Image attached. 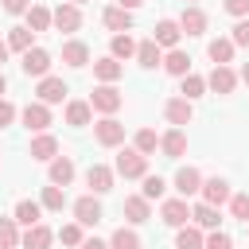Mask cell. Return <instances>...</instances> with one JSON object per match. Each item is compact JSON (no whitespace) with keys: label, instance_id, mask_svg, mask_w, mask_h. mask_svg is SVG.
Returning <instances> with one entry per match:
<instances>
[{"label":"cell","instance_id":"35","mask_svg":"<svg viewBox=\"0 0 249 249\" xmlns=\"http://www.w3.org/2000/svg\"><path fill=\"white\" fill-rule=\"evenodd\" d=\"M31 27H12L8 31V51H31Z\"/></svg>","mask_w":249,"mask_h":249},{"label":"cell","instance_id":"20","mask_svg":"<svg viewBox=\"0 0 249 249\" xmlns=\"http://www.w3.org/2000/svg\"><path fill=\"white\" fill-rule=\"evenodd\" d=\"M101 23L109 27V31H117V35H124L128 27H132V12H124V8H105V16H101Z\"/></svg>","mask_w":249,"mask_h":249},{"label":"cell","instance_id":"10","mask_svg":"<svg viewBox=\"0 0 249 249\" xmlns=\"http://www.w3.org/2000/svg\"><path fill=\"white\" fill-rule=\"evenodd\" d=\"M198 191H202V202H210V206L230 202V183H226V179H218V175H214V179H202V187H198Z\"/></svg>","mask_w":249,"mask_h":249},{"label":"cell","instance_id":"41","mask_svg":"<svg viewBox=\"0 0 249 249\" xmlns=\"http://www.w3.org/2000/svg\"><path fill=\"white\" fill-rule=\"evenodd\" d=\"M230 214L249 222V195H230Z\"/></svg>","mask_w":249,"mask_h":249},{"label":"cell","instance_id":"28","mask_svg":"<svg viewBox=\"0 0 249 249\" xmlns=\"http://www.w3.org/2000/svg\"><path fill=\"white\" fill-rule=\"evenodd\" d=\"M89 117H93L89 101H70V105H66V124H74V128H86V124H89Z\"/></svg>","mask_w":249,"mask_h":249},{"label":"cell","instance_id":"7","mask_svg":"<svg viewBox=\"0 0 249 249\" xmlns=\"http://www.w3.org/2000/svg\"><path fill=\"white\" fill-rule=\"evenodd\" d=\"M23 124L31 128V132H47V124H51V109L43 105V101H31V105H23Z\"/></svg>","mask_w":249,"mask_h":249},{"label":"cell","instance_id":"23","mask_svg":"<svg viewBox=\"0 0 249 249\" xmlns=\"http://www.w3.org/2000/svg\"><path fill=\"white\" fill-rule=\"evenodd\" d=\"M136 62L144 70H156V66H163V54H160V47L152 39H144V43H136Z\"/></svg>","mask_w":249,"mask_h":249},{"label":"cell","instance_id":"40","mask_svg":"<svg viewBox=\"0 0 249 249\" xmlns=\"http://www.w3.org/2000/svg\"><path fill=\"white\" fill-rule=\"evenodd\" d=\"M163 191H167V183L160 179V175H144V198L152 202V198H163Z\"/></svg>","mask_w":249,"mask_h":249},{"label":"cell","instance_id":"45","mask_svg":"<svg viewBox=\"0 0 249 249\" xmlns=\"http://www.w3.org/2000/svg\"><path fill=\"white\" fill-rule=\"evenodd\" d=\"M0 8H4L8 16H23V12L31 8V0H0Z\"/></svg>","mask_w":249,"mask_h":249},{"label":"cell","instance_id":"21","mask_svg":"<svg viewBox=\"0 0 249 249\" xmlns=\"http://www.w3.org/2000/svg\"><path fill=\"white\" fill-rule=\"evenodd\" d=\"M51 241H54V233H51L43 222H39V226H31V230L19 237V245H23V249H51Z\"/></svg>","mask_w":249,"mask_h":249},{"label":"cell","instance_id":"9","mask_svg":"<svg viewBox=\"0 0 249 249\" xmlns=\"http://www.w3.org/2000/svg\"><path fill=\"white\" fill-rule=\"evenodd\" d=\"M51 23H54L58 31H78V27H82V12H78L74 4H58V8L51 12Z\"/></svg>","mask_w":249,"mask_h":249},{"label":"cell","instance_id":"44","mask_svg":"<svg viewBox=\"0 0 249 249\" xmlns=\"http://www.w3.org/2000/svg\"><path fill=\"white\" fill-rule=\"evenodd\" d=\"M230 43H233V47H249V19H237V27H233Z\"/></svg>","mask_w":249,"mask_h":249},{"label":"cell","instance_id":"50","mask_svg":"<svg viewBox=\"0 0 249 249\" xmlns=\"http://www.w3.org/2000/svg\"><path fill=\"white\" fill-rule=\"evenodd\" d=\"M241 82H245V86H249V62H245V66H241Z\"/></svg>","mask_w":249,"mask_h":249},{"label":"cell","instance_id":"34","mask_svg":"<svg viewBox=\"0 0 249 249\" xmlns=\"http://www.w3.org/2000/svg\"><path fill=\"white\" fill-rule=\"evenodd\" d=\"M109 249H140V237H136V230H113V237H109Z\"/></svg>","mask_w":249,"mask_h":249},{"label":"cell","instance_id":"31","mask_svg":"<svg viewBox=\"0 0 249 249\" xmlns=\"http://www.w3.org/2000/svg\"><path fill=\"white\" fill-rule=\"evenodd\" d=\"M23 16H27V27H31V31H47V27H51V12H47L43 4H31Z\"/></svg>","mask_w":249,"mask_h":249},{"label":"cell","instance_id":"24","mask_svg":"<svg viewBox=\"0 0 249 249\" xmlns=\"http://www.w3.org/2000/svg\"><path fill=\"white\" fill-rule=\"evenodd\" d=\"M163 70H167V74H175V78L191 74V54H187V51H179V47H175V51H167V54H163Z\"/></svg>","mask_w":249,"mask_h":249},{"label":"cell","instance_id":"53","mask_svg":"<svg viewBox=\"0 0 249 249\" xmlns=\"http://www.w3.org/2000/svg\"><path fill=\"white\" fill-rule=\"evenodd\" d=\"M70 4H74V8H78V4H86V0H70Z\"/></svg>","mask_w":249,"mask_h":249},{"label":"cell","instance_id":"52","mask_svg":"<svg viewBox=\"0 0 249 249\" xmlns=\"http://www.w3.org/2000/svg\"><path fill=\"white\" fill-rule=\"evenodd\" d=\"M4 89H8V78H4V70H0V93H4Z\"/></svg>","mask_w":249,"mask_h":249},{"label":"cell","instance_id":"36","mask_svg":"<svg viewBox=\"0 0 249 249\" xmlns=\"http://www.w3.org/2000/svg\"><path fill=\"white\" fill-rule=\"evenodd\" d=\"M16 245H19L16 218H0V249H16Z\"/></svg>","mask_w":249,"mask_h":249},{"label":"cell","instance_id":"6","mask_svg":"<svg viewBox=\"0 0 249 249\" xmlns=\"http://www.w3.org/2000/svg\"><path fill=\"white\" fill-rule=\"evenodd\" d=\"M35 93H39V101H43V105H54V101H62L70 89H66V82H62V78L47 74V78H39V89H35Z\"/></svg>","mask_w":249,"mask_h":249},{"label":"cell","instance_id":"8","mask_svg":"<svg viewBox=\"0 0 249 249\" xmlns=\"http://www.w3.org/2000/svg\"><path fill=\"white\" fill-rule=\"evenodd\" d=\"M74 218H78V226H97L101 222V202L93 195H82L74 202Z\"/></svg>","mask_w":249,"mask_h":249},{"label":"cell","instance_id":"16","mask_svg":"<svg viewBox=\"0 0 249 249\" xmlns=\"http://www.w3.org/2000/svg\"><path fill=\"white\" fill-rule=\"evenodd\" d=\"M206 86H210L214 93H233V86H237V74H233L230 66H214V70H210V78H206Z\"/></svg>","mask_w":249,"mask_h":249},{"label":"cell","instance_id":"48","mask_svg":"<svg viewBox=\"0 0 249 249\" xmlns=\"http://www.w3.org/2000/svg\"><path fill=\"white\" fill-rule=\"evenodd\" d=\"M78 249H109V245H105V241H97V237H86Z\"/></svg>","mask_w":249,"mask_h":249},{"label":"cell","instance_id":"33","mask_svg":"<svg viewBox=\"0 0 249 249\" xmlns=\"http://www.w3.org/2000/svg\"><path fill=\"white\" fill-rule=\"evenodd\" d=\"M175 249H202V230L198 226H183L175 237Z\"/></svg>","mask_w":249,"mask_h":249},{"label":"cell","instance_id":"39","mask_svg":"<svg viewBox=\"0 0 249 249\" xmlns=\"http://www.w3.org/2000/svg\"><path fill=\"white\" fill-rule=\"evenodd\" d=\"M156 144H160V136H156L152 128H140V132H136V140H132V148H136L140 156H148V152H156Z\"/></svg>","mask_w":249,"mask_h":249},{"label":"cell","instance_id":"18","mask_svg":"<svg viewBox=\"0 0 249 249\" xmlns=\"http://www.w3.org/2000/svg\"><path fill=\"white\" fill-rule=\"evenodd\" d=\"M86 183H89L93 195H105V191H113V171H109L105 163H93V167L86 171Z\"/></svg>","mask_w":249,"mask_h":249},{"label":"cell","instance_id":"22","mask_svg":"<svg viewBox=\"0 0 249 249\" xmlns=\"http://www.w3.org/2000/svg\"><path fill=\"white\" fill-rule=\"evenodd\" d=\"M62 62H66V66H86V62H89V47H86L82 39L62 43Z\"/></svg>","mask_w":249,"mask_h":249},{"label":"cell","instance_id":"19","mask_svg":"<svg viewBox=\"0 0 249 249\" xmlns=\"http://www.w3.org/2000/svg\"><path fill=\"white\" fill-rule=\"evenodd\" d=\"M121 210H124V218H128V222H136V226L152 218V206H148V198H144V195H128Z\"/></svg>","mask_w":249,"mask_h":249},{"label":"cell","instance_id":"4","mask_svg":"<svg viewBox=\"0 0 249 249\" xmlns=\"http://www.w3.org/2000/svg\"><path fill=\"white\" fill-rule=\"evenodd\" d=\"M160 218H163V226L183 230V226L191 222V206H187V198H167V202L160 206Z\"/></svg>","mask_w":249,"mask_h":249},{"label":"cell","instance_id":"32","mask_svg":"<svg viewBox=\"0 0 249 249\" xmlns=\"http://www.w3.org/2000/svg\"><path fill=\"white\" fill-rule=\"evenodd\" d=\"M109 54L121 62V58H128V54H136V43H132V35L124 31V35H113V43H109Z\"/></svg>","mask_w":249,"mask_h":249},{"label":"cell","instance_id":"25","mask_svg":"<svg viewBox=\"0 0 249 249\" xmlns=\"http://www.w3.org/2000/svg\"><path fill=\"white\" fill-rule=\"evenodd\" d=\"M54 156H58V140L51 132H39L31 140V160H54Z\"/></svg>","mask_w":249,"mask_h":249},{"label":"cell","instance_id":"26","mask_svg":"<svg viewBox=\"0 0 249 249\" xmlns=\"http://www.w3.org/2000/svg\"><path fill=\"white\" fill-rule=\"evenodd\" d=\"M206 54L214 58V66H230L233 62V43L230 39H210L206 43Z\"/></svg>","mask_w":249,"mask_h":249},{"label":"cell","instance_id":"13","mask_svg":"<svg viewBox=\"0 0 249 249\" xmlns=\"http://www.w3.org/2000/svg\"><path fill=\"white\" fill-rule=\"evenodd\" d=\"M163 113H167V121H171L175 128L191 124V117H195V109H191V101H187V97H171V101L163 105Z\"/></svg>","mask_w":249,"mask_h":249},{"label":"cell","instance_id":"5","mask_svg":"<svg viewBox=\"0 0 249 249\" xmlns=\"http://www.w3.org/2000/svg\"><path fill=\"white\" fill-rule=\"evenodd\" d=\"M23 74L27 78H47V70H51V54L43 51V47H31V51H23Z\"/></svg>","mask_w":249,"mask_h":249},{"label":"cell","instance_id":"17","mask_svg":"<svg viewBox=\"0 0 249 249\" xmlns=\"http://www.w3.org/2000/svg\"><path fill=\"white\" fill-rule=\"evenodd\" d=\"M160 148H163V156H167V160H179V156L187 152V132H183V128L163 132V136H160Z\"/></svg>","mask_w":249,"mask_h":249},{"label":"cell","instance_id":"12","mask_svg":"<svg viewBox=\"0 0 249 249\" xmlns=\"http://www.w3.org/2000/svg\"><path fill=\"white\" fill-rule=\"evenodd\" d=\"M179 35H183V31H179V23H175V19H160V23H156V31H152V43H156V47L175 51Z\"/></svg>","mask_w":249,"mask_h":249},{"label":"cell","instance_id":"49","mask_svg":"<svg viewBox=\"0 0 249 249\" xmlns=\"http://www.w3.org/2000/svg\"><path fill=\"white\" fill-rule=\"evenodd\" d=\"M144 0H117V8H124V12H136Z\"/></svg>","mask_w":249,"mask_h":249},{"label":"cell","instance_id":"30","mask_svg":"<svg viewBox=\"0 0 249 249\" xmlns=\"http://www.w3.org/2000/svg\"><path fill=\"white\" fill-rule=\"evenodd\" d=\"M39 214H43V206H39V202H31V198L16 202V222H23L27 230H31V226H39Z\"/></svg>","mask_w":249,"mask_h":249},{"label":"cell","instance_id":"15","mask_svg":"<svg viewBox=\"0 0 249 249\" xmlns=\"http://www.w3.org/2000/svg\"><path fill=\"white\" fill-rule=\"evenodd\" d=\"M121 74H124V66H121V62L113 58V54H109V58H97V62H93V78H97L101 86H113V82H117Z\"/></svg>","mask_w":249,"mask_h":249},{"label":"cell","instance_id":"38","mask_svg":"<svg viewBox=\"0 0 249 249\" xmlns=\"http://www.w3.org/2000/svg\"><path fill=\"white\" fill-rule=\"evenodd\" d=\"M202 89H206V78H198V74H183V97H187V101L202 97Z\"/></svg>","mask_w":249,"mask_h":249},{"label":"cell","instance_id":"51","mask_svg":"<svg viewBox=\"0 0 249 249\" xmlns=\"http://www.w3.org/2000/svg\"><path fill=\"white\" fill-rule=\"evenodd\" d=\"M4 58H8V43H0V66H4Z\"/></svg>","mask_w":249,"mask_h":249},{"label":"cell","instance_id":"3","mask_svg":"<svg viewBox=\"0 0 249 249\" xmlns=\"http://www.w3.org/2000/svg\"><path fill=\"white\" fill-rule=\"evenodd\" d=\"M93 136H97L101 148H117V144H124V124H121L117 117H101V121L93 124Z\"/></svg>","mask_w":249,"mask_h":249},{"label":"cell","instance_id":"46","mask_svg":"<svg viewBox=\"0 0 249 249\" xmlns=\"http://www.w3.org/2000/svg\"><path fill=\"white\" fill-rule=\"evenodd\" d=\"M222 8H226L230 16H241V19L249 16V0H222Z\"/></svg>","mask_w":249,"mask_h":249},{"label":"cell","instance_id":"11","mask_svg":"<svg viewBox=\"0 0 249 249\" xmlns=\"http://www.w3.org/2000/svg\"><path fill=\"white\" fill-rule=\"evenodd\" d=\"M175 23H179V31H187V35H202V31H206V12L191 4V8H183V16H179Z\"/></svg>","mask_w":249,"mask_h":249},{"label":"cell","instance_id":"47","mask_svg":"<svg viewBox=\"0 0 249 249\" xmlns=\"http://www.w3.org/2000/svg\"><path fill=\"white\" fill-rule=\"evenodd\" d=\"M12 121H16V105L0 97V128H4V124H12Z\"/></svg>","mask_w":249,"mask_h":249},{"label":"cell","instance_id":"37","mask_svg":"<svg viewBox=\"0 0 249 249\" xmlns=\"http://www.w3.org/2000/svg\"><path fill=\"white\" fill-rule=\"evenodd\" d=\"M39 206H47V210H62V206H66V191L54 187V183L43 187V202H39Z\"/></svg>","mask_w":249,"mask_h":249},{"label":"cell","instance_id":"42","mask_svg":"<svg viewBox=\"0 0 249 249\" xmlns=\"http://www.w3.org/2000/svg\"><path fill=\"white\" fill-rule=\"evenodd\" d=\"M202 249H233V241H230V233L210 230V237H202Z\"/></svg>","mask_w":249,"mask_h":249},{"label":"cell","instance_id":"2","mask_svg":"<svg viewBox=\"0 0 249 249\" xmlns=\"http://www.w3.org/2000/svg\"><path fill=\"white\" fill-rule=\"evenodd\" d=\"M117 175H124V179H144V175H148V156H140L136 148H124V152L117 156Z\"/></svg>","mask_w":249,"mask_h":249},{"label":"cell","instance_id":"1","mask_svg":"<svg viewBox=\"0 0 249 249\" xmlns=\"http://www.w3.org/2000/svg\"><path fill=\"white\" fill-rule=\"evenodd\" d=\"M121 105H124V97H121L117 86H97V89L89 93V109H97V113H105V117H113Z\"/></svg>","mask_w":249,"mask_h":249},{"label":"cell","instance_id":"27","mask_svg":"<svg viewBox=\"0 0 249 249\" xmlns=\"http://www.w3.org/2000/svg\"><path fill=\"white\" fill-rule=\"evenodd\" d=\"M191 218H195V226H198V230H218V206H210V202L191 206Z\"/></svg>","mask_w":249,"mask_h":249},{"label":"cell","instance_id":"43","mask_svg":"<svg viewBox=\"0 0 249 249\" xmlns=\"http://www.w3.org/2000/svg\"><path fill=\"white\" fill-rule=\"evenodd\" d=\"M58 237H62V245H82V241H86V237H82V226H78V222L62 226V230H58Z\"/></svg>","mask_w":249,"mask_h":249},{"label":"cell","instance_id":"14","mask_svg":"<svg viewBox=\"0 0 249 249\" xmlns=\"http://www.w3.org/2000/svg\"><path fill=\"white\" fill-rule=\"evenodd\" d=\"M198 187H202V175H198V167H179V171H175V191H179V198H187V195H198Z\"/></svg>","mask_w":249,"mask_h":249},{"label":"cell","instance_id":"29","mask_svg":"<svg viewBox=\"0 0 249 249\" xmlns=\"http://www.w3.org/2000/svg\"><path fill=\"white\" fill-rule=\"evenodd\" d=\"M70 179H74V163H70L66 156H54V160H51V183H54V187H66Z\"/></svg>","mask_w":249,"mask_h":249}]
</instances>
